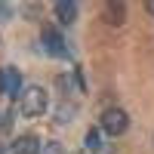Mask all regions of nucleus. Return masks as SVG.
Wrapping results in <instances>:
<instances>
[{"mask_svg":"<svg viewBox=\"0 0 154 154\" xmlns=\"http://www.w3.org/2000/svg\"><path fill=\"white\" fill-rule=\"evenodd\" d=\"M148 12H154V3H148Z\"/></svg>","mask_w":154,"mask_h":154,"instance_id":"nucleus-13","label":"nucleus"},{"mask_svg":"<svg viewBox=\"0 0 154 154\" xmlns=\"http://www.w3.org/2000/svg\"><path fill=\"white\" fill-rule=\"evenodd\" d=\"M53 12H56V19H59L62 25H71V22L77 19V3H65V0H62V3L53 6Z\"/></svg>","mask_w":154,"mask_h":154,"instance_id":"nucleus-7","label":"nucleus"},{"mask_svg":"<svg viewBox=\"0 0 154 154\" xmlns=\"http://www.w3.org/2000/svg\"><path fill=\"white\" fill-rule=\"evenodd\" d=\"M19 111L25 114V117H40V114L46 111V93L40 86H28L19 96Z\"/></svg>","mask_w":154,"mask_h":154,"instance_id":"nucleus-1","label":"nucleus"},{"mask_svg":"<svg viewBox=\"0 0 154 154\" xmlns=\"http://www.w3.org/2000/svg\"><path fill=\"white\" fill-rule=\"evenodd\" d=\"M0 93H6V89H3V71H0Z\"/></svg>","mask_w":154,"mask_h":154,"instance_id":"nucleus-11","label":"nucleus"},{"mask_svg":"<svg viewBox=\"0 0 154 154\" xmlns=\"http://www.w3.org/2000/svg\"><path fill=\"white\" fill-rule=\"evenodd\" d=\"M19 86H22L19 71H16V68H3V89H6L12 99H19V96H22V93H19Z\"/></svg>","mask_w":154,"mask_h":154,"instance_id":"nucleus-6","label":"nucleus"},{"mask_svg":"<svg viewBox=\"0 0 154 154\" xmlns=\"http://www.w3.org/2000/svg\"><path fill=\"white\" fill-rule=\"evenodd\" d=\"M43 154H62V145L59 142H46L43 145Z\"/></svg>","mask_w":154,"mask_h":154,"instance_id":"nucleus-9","label":"nucleus"},{"mask_svg":"<svg viewBox=\"0 0 154 154\" xmlns=\"http://www.w3.org/2000/svg\"><path fill=\"white\" fill-rule=\"evenodd\" d=\"M123 19H126V6L117 3V0H108L105 3V22L108 25H123Z\"/></svg>","mask_w":154,"mask_h":154,"instance_id":"nucleus-5","label":"nucleus"},{"mask_svg":"<svg viewBox=\"0 0 154 154\" xmlns=\"http://www.w3.org/2000/svg\"><path fill=\"white\" fill-rule=\"evenodd\" d=\"M99 123H102V130H105L108 136H123L126 126H130V114H126L123 108H105L102 117H99Z\"/></svg>","mask_w":154,"mask_h":154,"instance_id":"nucleus-2","label":"nucleus"},{"mask_svg":"<svg viewBox=\"0 0 154 154\" xmlns=\"http://www.w3.org/2000/svg\"><path fill=\"white\" fill-rule=\"evenodd\" d=\"M0 130H6V117H0Z\"/></svg>","mask_w":154,"mask_h":154,"instance_id":"nucleus-12","label":"nucleus"},{"mask_svg":"<svg viewBox=\"0 0 154 154\" xmlns=\"http://www.w3.org/2000/svg\"><path fill=\"white\" fill-rule=\"evenodd\" d=\"M6 16H9V6H6V3H0V19H6Z\"/></svg>","mask_w":154,"mask_h":154,"instance_id":"nucleus-10","label":"nucleus"},{"mask_svg":"<svg viewBox=\"0 0 154 154\" xmlns=\"http://www.w3.org/2000/svg\"><path fill=\"white\" fill-rule=\"evenodd\" d=\"M40 151H43L40 139L31 136V133H25V136H19L16 142H12V154H40Z\"/></svg>","mask_w":154,"mask_h":154,"instance_id":"nucleus-3","label":"nucleus"},{"mask_svg":"<svg viewBox=\"0 0 154 154\" xmlns=\"http://www.w3.org/2000/svg\"><path fill=\"white\" fill-rule=\"evenodd\" d=\"M40 40H43V46H46L49 56H65V43H62V37H59L56 28H43L40 31Z\"/></svg>","mask_w":154,"mask_h":154,"instance_id":"nucleus-4","label":"nucleus"},{"mask_svg":"<svg viewBox=\"0 0 154 154\" xmlns=\"http://www.w3.org/2000/svg\"><path fill=\"white\" fill-rule=\"evenodd\" d=\"M86 148H89V151H99V148H102L99 133H96V130H89V133H86Z\"/></svg>","mask_w":154,"mask_h":154,"instance_id":"nucleus-8","label":"nucleus"}]
</instances>
